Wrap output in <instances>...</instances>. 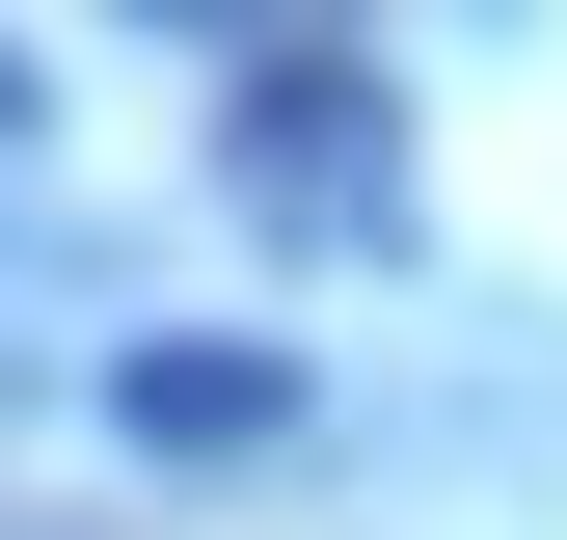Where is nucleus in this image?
Wrapping results in <instances>:
<instances>
[{
  "instance_id": "nucleus-1",
  "label": "nucleus",
  "mask_w": 567,
  "mask_h": 540,
  "mask_svg": "<svg viewBox=\"0 0 567 540\" xmlns=\"http://www.w3.org/2000/svg\"><path fill=\"white\" fill-rule=\"evenodd\" d=\"M244 217H298V243H379L405 217V135L351 54H244Z\"/></svg>"
},
{
  "instance_id": "nucleus-2",
  "label": "nucleus",
  "mask_w": 567,
  "mask_h": 540,
  "mask_svg": "<svg viewBox=\"0 0 567 540\" xmlns=\"http://www.w3.org/2000/svg\"><path fill=\"white\" fill-rule=\"evenodd\" d=\"M109 405H135L163 459H244V433H298V352H135Z\"/></svg>"
},
{
  "instance_id": "nucleus-3",
  "label": "nucleus",
  "mask_w": 567,
  "mask_h": 540,
  "mask_svg": "<svg viewBox=\"0 0 567 540\" xmlns=\"http://www.w3.org/2000/svg\"><path fill=\"white\" fill-rule=\"evenodd\" d=\"M163 28H244V0H163Z\"/></svg>"
},
{
  "instance_id": "nucleus-4",
  "label": "nucleus",
  "mask_w": 567,
  "mask_h": 540,
  "mask_svg": "<svg viewBox=\"0 0 567 540\" xmlns=\"http://www.w3.org/2000/svg\"><path fill=\"white\" fill-rule=\"evenodd\" d=\"M0 135H28V54H0Z\"/></svg>"
}]
</instances>
